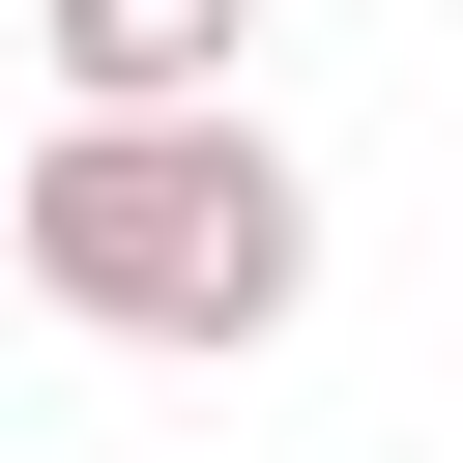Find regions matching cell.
I'll return each mask as SVG.
<instances>
[{
    "label": "cell",
    "instance_id": "cell-1",
    "mask_svg": "<svg viewBox=\"0 0 463 463\" xmlns=\"http://www.w3.org/2000/svg\"><path fill=\"white\" fill-rule=\"evenodd\" d=\"M0 260H29L87 347H289L318 203H289L260 116H58V145L0 174Z\"/></svg>",
    "mask_w": 463,
    "mask_h": 463
},
{
    "label": "cell",
    "instance_id": "cell-2",
    "mask_svg": "<svg viewBox=\"0 0 463 463\" xmlns=\"http://www.w3.org/2000/svg\"><path fill=\"white\" fill-rule=\"evenodd\" d=\"M29 58H58V116H232L260 0H29Z\"/></svg>",
    "mask_w": 463,
    "mask_h": 463
}]
</instances>
